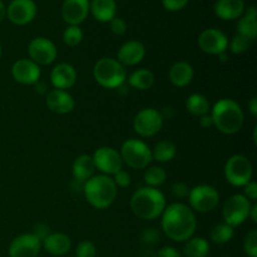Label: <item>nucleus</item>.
Segmentation results:
<instances>
[{
	"instance_id": "nucleus-1",
	"label": "nucleus",
	"mask_w": 257,
	"mask_h": 257,
	"mask_svg": "<svg viewBox=\"0 0 257 257\" xmlns=\"http://www.w3.org/2000/svg\"><path fill=\"white\" fill-rule=\"evenodd\" d=\"M161 226L170 240L175 242H186L195 235L197 220L190 206L176 202L165 208Z\"/></svg>"
},
{
	"instance_id": "nucleus-2",
	"label": "nucleus",
	"mask_w": 257,
	"mask_h": 257,
	"mask_svg": "<svg viewBox=\"0 0 257 257\" xmlns=\"http://www.w3.org/2000/svg\"><path fill=\"white\" fill-rule=\"evenodd\" d=\"M166 208L165 195L153 187H141L131 198V210L138 218L152 221L162 216Z\"/></svg>"
},
{
	"instance_id": "nucleus-3",
	"label": "nucleus",
	"mask_w": 257,
	"mask_h": 257,
	"mask_svg": "<svg viewBox=\"0 0 257 257\" xmlns=\"http://www.w3.org/2000/svg\"><path fill=\"white\" fill-rule=\"evenodd\" d=\"M213 125L223 135H235L243 125V110L237 102L230 98L220 99L211 109Z\"/></svg>"
},
{
	"instance_id": "nucleus-4",
	"label": "nucleus",
	"mask_w": 257,
	"mask_h": 257,
	"mask_svg": "<svg viewBox=\"0 0 257 257\" xmlns=\"http://www.w3.org/2000/svg\"><path fill=\"white\" fill-rule=\"evenodd\" d=\"M85 200L97 210H105L115 201L118 190L110 176L97 175L85 181L83 186Z\"/></svg>"
},
{
	"instance_id": "nucleus-5",
	"label": "nucleus",
	"mask_w": 257,
	"mask_h": 257,
	"mask_svg": "<svg viewBox=\"0 0 257 257\" xmlns=\"http://www.w3.org/2000/svg\"><path fill=\"white\" fill-rule=\"evenodd\" d=\"M95 82L107 89H117L127 79L125 68L117 59L110 57L100 58L93 67Z\"/></svg>"
},
{
	"instance_id": "nucleus-6",
	"label": "nucleus",
	"mask_w": 257,
	"mask_h": 257,
	"mask_svg": "<svg viewBox=\"0 0 257 257\" xmlns=\"http://www.w3.org/2000/svg\"><path fill=\"white\" fill-rule=\"evenodd\" d=\"M119 155L123 163L132 170H145L153 161L151 148L143 141L135 138L123 142Z\"/></svg>"
},
{
	"instance_id": "nucleus-7",
	"label": "nucleus",
	"mask_w": 257,
	"mask_h": 257,
	"mask_svg": "<svg viewBox=\"0 0 257 257\" xmlns=\"http://www.w3.org/2000/svg\"><path fill=\"white\" fill-rule=\"evenodd\" d=\"M225 178L235 187H243L252 181V165L243 155H235L230 157L223 168Z\"/></svg>"
},
{
	"instance_id": "nucleus-8",
	"label": "nucleus",
	"mask_w": 257,
	"mask_h": 257,
	"mask_svg": "<svg viewBox=\"0 0 257 257\" xmlns=\"http://www.w3.org/2000/svg\"><path fill=\"white\" fill-rule=\"evenodd\" d=\"M188 202L193 212L207 213L217 207L220 203V193L210 185H198L190 190Z\"/></svg>"
},
{
	"instance_id": "nucleus-9",
	"label": "nucleus",
	"mask_w": 257,
	"mask_h": 257,
	"mask_svg": "<svg viewBox=\"0 0 257 257\" xmlns=\"http://www.w3.org/2000/svg\"><path fill=\"white\" fill-rule=\"evenodd\" d=\"M251 206H252L251 201H248L243 195L237 193L231 196L222 208V217L225 223L233 228L242 225L248 218Z\"/></svg>"
},
{
	"instance_id": "nucleus-10",
	"label": "nucleus",
	"mask_w": 257,
	"mask_h": 257,
	"mask_svg": "<svg viewBox=\"0 0 257 257\" xmlns=\"http://www.w3.org/2000/svg\"><path fill=\"white\" fill-rule=\"evenodd\" d=\"M163 125V117L160 110L155 108H143L136 114L133 119V128L138 136L150 138L161 132Z\"/></svg>"
},
{
	"instance_id": "nucleus-11",
	"label": "nucleus",
	"mask_w": 257,
	"mask_h": 257,
	"mask_svg": "<svg viewBox=\"0 0 257 257\" xmlns=\"http://www.w3.org/2000/svg\"><path fill=\"white\" fill-rule=\"evenodd\" d=\"M30 60L38 65H49L58 57V49L54 43L44 37H37L28 45Z\"/></svg>"
},
{
	"instance_id": "nucleus-12",
	"label": "nucleus",
	"mask_w": 257,
	"mask_h": 257,
	"mask_svg": "<svg viewBox=\"0 0 257 257\" xmlns=\"http://www.w3.org/2000/svg\"><path fill=\"white\" fill-rule=\"evenodd\" d=\"M95 170L100 171L105 176H113L122 170L123 161L119 152L112 147L98 148L92 156Z\"/></svg>"
},
{
	"instance_id": "nucleus-13",
	"label": "nucleus",
	"mask_w": 257,
	"mask_h": 257,
	"mask_svg": "<svg viewBox=\"0 0 257 257\" xmlns=\"http://www.w3.org/2000/svg\"><path fill=\"white\" fill-rule=\"evenodd\" d=\"M37 12L34 0H12L7 8V17L13 24L23 27L34 20Z\"/></svg>"
},
{
	"instance_id": "nucleus-14",
	"label": "nucleus",
	"mask_w": 257,
	"mask_h": 257,
	"mask_svg": "<svg viewBox=\"0 0 257 257\" xmlns=\"http://www.w3.org/2000/svg\"><path fill=\"white\" fill-rule=\"evenodd\" d=\"M228 38L222 30L210 28L203 30L198 37V47L203 53L210 55H218L226 52L228 47Z\"/></svg>"
},
{
	"instance_id": "nucleus-15",
	"label": "nucleus",
	"mask_w": 257,
	"mask_h": 257,
	"mask_svg": "<svg viewBox=\"0 0 257 257\" xmlns=\"http://www.w3.org/2000/svg\"><path fill=\"white\" fill-rule=\"evenodd\" d=\"M42 250V241L33 233H24L12 241L9 246L10 257H37Z\"/></svg>"
},
{
	"instance_id": "nucleus-16",
	"label": "nucleus",
	"mask_w": 257,
	"mask_h": 257,
	"mask_svg": "<svg viewBox=\"0 0 257 257\" xmlns=\"http://www.w3.org/2000/svg\"><path fill=\"white\" fill-rule=\"evenodd\" d=\"M12 75L15 79V82L20 83V84L32 85L39 82L42 70H40V67L37 63L23 58V59L17 60L13 64Z\"/></svg>"
},
{
	"instance_id": "nucleus-17",
	"label": "nucleus",
	"mask_w": 257,
	"mask_h": 257,
	"mask_svg": "<svg viewBox=\"0 0 257 257\" xmlns=\"http://www.w3.org/2000/svg\"><path fill=\"white\" fill-rule=\"evenodd\" d=\"M89 15V0H64L62 18L68 25L79 27Z\"/></svg>"
},
{
	"instance_id": "nucleus-18",
	"label": "nucleus",
	"mask_w": 257,
	"mask_h": 257,
	"mask_svg": "<svg viewBox=\"0 0 257 257\" xmlns=\"http://www.w3.org/2000/svg\"><path fill=\"white\" fill-rule=\"evenodd\" d=\"M146 55V48L143 43L138 40H128L119 48L117 60L123 67H133L140 64Z\"/></svg>"
},
{
	"instance_id": "nucleus-19",
	"label": "nucleus",
	"mask_w": 257,
	"mask_h": 257,
	"mask_svg": "<svg viewBox=\"0 0 257 257\" xmlns=\"http://www.w3.org/2000/svg\"><path fill=\"white\" fill-rule=\"evenodd\" d=\"M50 80L55 89H69L77 82V70L69 63H59L50 72Z\"/></svg>"
},
{
	"instance_id": "nucleus-20",
	"label": "nucleus",
	"mask_w": 257,
	"mask_h": 257,
	"mask_svg": "<svg viewBox=\"0 0 257 257\" xmlns=\"http://www.w3.org/2000/svg\"><path fill=\"white\" fill-rule=\"evenodd\" d=\"M74 99L67 90L53 89L47 95V107L57 114H68L74 109Z\"/></svg>"
},
{
	"instance_id": "nucleus-21",
	"label": "nucleus",
	"mask_w": 257,
	"mask_h": 257,
	"mask_svg": "<svg viewBox=\"0 0 257 257\" xmlns=\"http://www.w3.org/2000/svg\"><path fill=\"white\" fill-rule=\"evenodd\" d=\"M243 0H216L213 13L221 20H236L245 12Z\"/></svg>"
},
{
	"instance_id": "nucleus-22",
	"label": "nucleus",
	"mask_w": 257,
	"mask_h": 257,
	"mask_svg": "<svg viewBox=\"0 0 257 257\" xmlns=\"http://www.w3.org/2000/svg\"><path fill=\"white\" fill-rule=\"evenodd\" d=\"M42 247L53 256H63L69 252L72 247V240L68 235L63 232L49 233L47 238L42 242Z\"/></svg>"
},
{
	"instance_id": "nucleus-23",
	"label": "nucleus",
	"mask_w": 257,
	"mask_h": 257,
	"mask_svg": "<svg viewBox=\"0 0 257 257\" xmlns=\"http://www.w3.org/2000/svg\"><path fill=\"white\" fill-rule=\"evenodd\" d=\"M237 34L241 37L247 38L248 40H253L257 37V10L255 7H248L245 9L243 14L238 18Z\"/></svg>"
},
{
	"instance_id": "nucleus-24",
	"label": "nucleus",
	"mask_w": 257,
	"mask_h": 257,
	"mask_svg": "<svg viewBox=\"0 0 257 257\" xmlns=\"http://www.w3.org/2000/svg\"><path fill=\"white\" fill-rule=\"evenodd\" d=\"M89 13L99 23H109L117 14L115 0H90Z\"/></svg>"
},
{
	"instance_id": "nucleus-25",
	"label": "nucleus",
	"mask_w": 257,
	"mask_h": 257,
	"mask_svg": "<svg viewBox=\"0 0 257 257\" xmlns=\"http://www.w3.org/2000/svg\"><path fill=\"white\" fill-rule=\"evenodd\" d=\"M195 75L192 65L187 62H177L170 68L168 77L175 87L182 88L190 84Z\"/></svg>"
},
{
	"instance_id": "nucleus-26",
	"label": "nucleus",
	"mask_w": 257,
	"mask_h": 257,
	"mask_svg": "<svg viewBox=\"0 0 257 257\" xmlns=\"http://www.w3.org/2000/svg\"><path fill=\"white\" fill-rule=\"evenodd\" d=\"M94 172L95 165L92 156L82 155L75 158V161L73 162L72 173L73 177H74V181L84 183L85 181H88L90 177L94 176Z\"/></svg>"
},
{
	"instance_id": "nucleus-27",
	"label": "nucleus",
	"mask_w": 257,
	"mask_h": 257,
	"mask_svg": "<svg viewBox=\"0 0 257 257\" xmlns=\"http://www.w3.org/2000/svg\"><path fill=\"white\" fill-rule=\"evenodd\" d=\"M155 74L150 69H137L128 77V84L130 87L138 90L151 89L155 84Z\"/></svg>"
},
{
	"instance_id": "nucleus-28",
	"label": "nucleus",
	"mask_w": 257,
	"mask_h": 257,
	"mask_svg": "<svg viewBox=\"0 0 257 257\" xmlns=\"http://www.w3.org/2000/svg\"><path fill=\"white\" fill-rule=\"evenodd\" d=\"M186 109L193 117H202V115L208 114L211 110L210 103L207 98L200 93H193L186 100Z\"/></svg>"
},
{
	"instance_id": "nucleus-29",
	"label": "nucleus",
	"mask_w": 257,
	"mask_h": 257,
	"mask_svg": "<svg viewBox=\"0 0 257 257\" xmlns=\"http://www.w3.org/2000/svg\"><path fill=\"white\" fill-rule=\"evenodd\" d=\"M210 253V242L203 237H191L183 246L186 257H207Z\"/></svg>"
},
{
	"instance_id": "nucleus-30",
	"label": "nucleus",
	"mask_w": 257,
	"mask_h": 257,
	"mask_svg": "<svg viewBox=\"0 0 257 257\" xmlns=\"http://www.w3.org/2000/svg\"><path fill=\"white\" fill-rule=\"evenodd\" d=\"M152 151V158L157 162L166 163L170 162L175 158L176 153H177V148H176L175 143L171 141H160L155 145Z\"/></svg>"
},
{
	"instance_id": "nucleus-31",
	"label": "nucleus",
	"mask_w": 257,
	"mask_h": 257,
	"mask_svg": "<svg viewBox=\"0 0 257 257\" xmlns=\"http://www.w3.org/2000/svg\"><path fill=\"white\" fill-rule=\"evenodd\" d=\"M233 235H235V231L233 227L228 226L227 223H218L215 227L211 230V240L212 242L217 243V245H223V243H227L232 240Z\"/></svg>"
},
{
	"instance_id": "nucleus-32",
	"label": "nucleus",
	"mask_w": 257,
	"mask_h": 257,
	"mask_svg": "<svg viewBox=\"0 0 257 257\" xmlns=\"http://www.w3.org/2000/svg\"><path fill=\"white\" fill-rule=\"evenodd\" d=\"M145 182L147 187L157 188L162 186L167 180V173L160 166H153V167L147 168L145 173Z\"/></svg>"
},
{
	"instance_id": "nucleus-33",
	"label": "nucleus",
	"mask_w": 257,
	"mask_h": 257,
	"mask_svg": "<svg viewBox=\"0 0 257 257\" xmlns=\"http://www.w3.org/2000/svg\"><path fill=\"white\" fill-rule=\"evenodd\" d=\"M83 40V30L78 25H68L67 29L63 32V42L68 47L74 48L79 45Z\"/></svg>"
},
{
	"instance_id": "nucleus-34",
	"label": "nucleus",
	"mask_w": 257,
	"mask_h": 257,
	"mask_svg": "<svg viewBox=\"0 0 257 257\" xmlns=\"http://www.w3.org/2000/svg\"><path fill=\"white\" fill-rule=\"evenodd\" d=\"M251 45V40H248L247 38L241 37V35L236 34L232 38L231 43H228V47L232 54H242V53L247 52L248 48Z\"/></svg>"
},
{
	"instance_id": "nucleus-35",
	"label": "nucleus",
	"mask_w": 257,
	"mask_h": 257,
	"mask_svg": "<svg viewBox=\"0 0 257 257\" xmlns=\"http://www.w3.org/2000/svg\"><path fill=\"white\" fill-rule=\"evenodd\" d=\"M243 250L248 257H257V231L251 230L243 240Z\"/></svg>"
},
{
	"instance_id": "nucleus-36",
	"label": "nucleus",
	"mask_w": 257,
	"mask_h": 257,
	"mask_svg": "<svg viewBox=\"0 0 257 257\" xmlns=\"http://www.w3.org/2000/svg\"><path fill=\"white\" fill-rule=\"evenodd\" d=\"M77 257H95L97 256V247L92 241H82L77 246L75 250Z\"/></svg>"
},
{
	"instance_id": "nucleus-37",
	"label": "nucleus",
	"mask_w": 257,
	"mask_h": 257,
	"mask_svg": "<svg viewBox=\"0 0 257 257\" xmlns=\"http://www.w3.org/2000/svg\"><path fill=\"white\" fill-rule=\"evenodd\" d=\"M161 240V233L157 228H146L143 230V232L141 233V241H142L145 245H156V243L160 242Z\"/></svg>"
},
{
	"instance_id": "nucleus-38",
	"label": "nucleus",
	"mask_w": 257,
	"mask_h": 257,
	"mask_svg": "<svg viewBox=\"0 0 257 257\" xmlns=\"http://www.w3.org/2000/svg\"><path fill=\"white\" fill-rule=\"evenodd\" d=\"M109 28H110V32H112L114 35H123L125 32H127L128 27L124 19L114 17L109 22Z\"/></svg>"
},
{
	"instance_id": "nucleus-39",
	"label": "nucleus",
	"mask_w": 257,
	"mask_h": 257,
	"mask_svg": "<svg viewBox=\"0 0 257 257\" xmlns=\"http://www.w3.org/2000/svg\"><path fill=\"white\" fill-rule=\"evenodd\" d=\"M190 0H162V5L167 12H180L185 9Z\"/></svg>"
},
{
	"instance_id": "nucleus-40",
	"label": "nucleus",
	"mask_w": 257,
	"mask_h": 257,
	"mask_svg": "<svg viewBox=\"0 0 257 257\" xmlns=\"http://www.w3.org/2000/svg\"><path fill=\"white\" fill-rule=\"evenodd\" d=\"M171 192L175 198L178 200H183V198L188 197V193H190V188L186 183L183 182H176L173 183L172 187H171Z\"/></svg>"
},
{
	"instance_id": "nucleus-41",
	"label": "nucleus",
	"mask_w": 257,
	"mask_h": 257,
	"mask_svg": "<svg viewBox=\"0 0 257 257\" xmlns=\"http://www.w3.org/2000/svg\"><path fill=\"white\" fill-rule=\"evenodd\" d=\"M112 180H113V182L115 183V186H117V187H120V188H125L131 185V176H130V173L124 170L118 171L115 175H113Z\"/></svg>"
},
{
	"instance_id": "nucleus-42",
	"label": "nucleus",
	"mask_w": 257,
	"mask_h": 257,
	"mask_svg": "<svg viewBox=\"0 0 257 257\" xmlns=\"http://www.w3.org/2000/svg\"><path fill=\"white\" fill-rule=\"evenodd\" d=\"M32 233L38 238V240L43 242L50 233L49 226L45 225V223H37V225L34 226V230H33Z\"/></svg>"
},
{
	"instance_id": "nucleus-43",
	"label": "nucleus",
	"mask_w": 257,
	"mask_h": 257,
	"mask_svg": "<svg viewBox=\"0 0 257 257\" xmlns=\"http://www.w3.org/2000/svg\"><path fill=\"white\" fill-rule=\"evenodd\" d=\"M245 190H243V196L247 198L248 201H255L257 200V183L255 181H250L246 186H243Z\"/></svg>"
},
{
	"instance_id": "nucleus-44",
	"label": "nucleus",
	"mask_w": 257,
	"mask_h": 257,
	"mask_svg": "<svg viewBox=\"0 0 257 257\" xmlns=\"http://www.w3.org/2000/svg\"><path fill=\"white\" fill-rule=\"evenodd\" d=\"M157 257H183L182 253L177 250V248L172 247V246H165V247L160 248L156 252Z\"/></svg>"
},
{
	"instance_id": "nucleus-45",
	"label": "nucleus",
	"mask_w": 257,
	"mask_h": 257,
	"mask_svg": "<svg viewBox=\"0 0 257 257\" xmlns=\"http://www.w3.org/2000/svg\"><path fill=\"white\" fill-rule=\"evenodd\" d=\"M200 124L202 128H211L213 127L212 118H211V114H205L202 117H200Z\"/></svg>"
},
{
	"instance_id": "nucleus-46",
	"label": "nucleus",
	"mask_w": 257,
	"mask_h": 257,
	"mask_svg": "<svg viewBox=\"0 0 257 257\" xmlns=\"http://www.w3.org/2000/svg\"><path fill=\"white\" fill-rule=\"evenodd\" d=\"M248 109H250L251 114H252L253 117H256L257 115V98L256 97H252L250 102H248Z\"/></svg>"
},
{
	"instance_id": "nucleus-47",
	"label": "nucleus",
	"mask_w": 257,
	"mask_h": 257,
	"mask_svg": "<svg viewBox=\"0 0 257 257\" xmlns=\"http://www.w3.org/2000/svg\"><path fill=\"white\" fill-rule=\"evenodd\" d=\"M248 218H251L253 223H257V205L251 206L250 213H248Z\"/></svg>"
},
{
	"instance_id": "nucleus-48",
	"label": "nucleus",
	"mask_w": 257,
	"mask_h": 257,
	"mask_svg": "<svg viewBox=\"0 0 257 257\" xmlns=\"http://www.w3.org/2000/svg\"><path fill=\"white\" fill-rule=\"evenodd\" d=\"M5 17H7V8L3 0H0V23L5 19Z\"/></svg>"
},
{
	"instance_id": "nucleus-49",
	"label": "nucleus",
	"mask_w": 257,
	"mask_h": 257,
	"mask_svg": "<svg viewBox=\"0 0 257 257\" xmlns=\"http://www.w3.org/2000/svg\"><path fill=\"white\" fill-rule=\"evenodd\" d=\"M138 257H157L156 256V252L153 250H151V248H148V250H145L142 253H141Z\"/></svg>"
},
{
	"instance_id": "nucleus-50",
	"label": "nucleus",
	"mask_w": 257,
	"mask_h": 257,
	"mask_svg": "<svg viewBox=\"0 0 257 257\" xmlns=\"http://www.w3.org/2000/svg\"><path fill=\"white\" fill-rule=\"evenodd\" d=\"M217 57L220 58V62H227V60H228V55H227V53H226V52L221 53V54H218Z\"/></svg>"
},
{
	"instance_id": "nucleus-51",
	"label": "nucleus",
	"mask_w": 257,
	"mask_h": 257,
	"mask_svg": "<svg viewBox=\"0 0 257 257\" xmlns=\"http://www.w3.org/2000/svg\"><path fill=\"white\" fill-rule=\"evenodd\" d=\"M2 52H3V49H2V44H0V57H2Z\"/></svg>"
}]
</instances>
